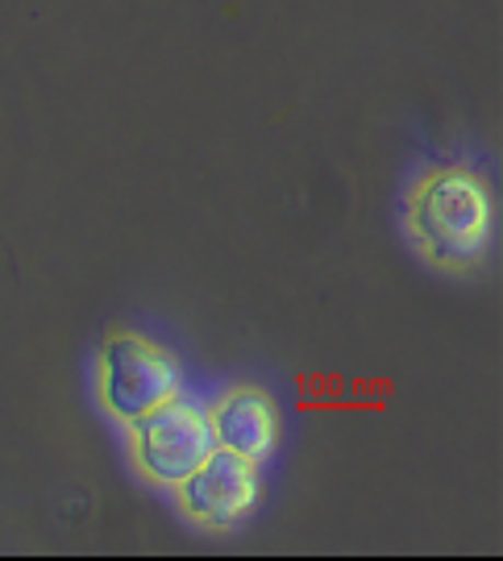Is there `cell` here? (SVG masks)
<instances>
[{"mask_svg": "<svg viewBox=\"0 0 503 561\" xmlns=\"http://www.w3.org/2000/svg\"><path fill=\"white\" fill-rule=\"evenodd\" d=\"M129 433H134V461H138V470L155 486H171V491L217 449L213 428H208V412H204L201 403L183 400V396L138 416V421L129 424Z\"/></svg>", "mask_w": 503, "mask_h": 561, "instance_id": "cell-3", "label": "cell"}, {"mask_svg": "<svg viewBox=\"0 0 503 561\" xmlns=\"http://www.w3.org/2000/svg\"><path fill=\"white\" fill-rule=\"evenodd\" d=\"M208 428H213L217 449L259 466L279 445V403L262 387H229L221 400L208 408Z\"/></svg>", "mask_w": 503, "mask_h": 561, "instance_id": "cell-5", "label": "cell"}, {"mask_svg": "<svg viewBox=\"0 0 503 561\" xmlns=\"http://www.w3.org/2000/svg\"><path fill=\"white\" fill-rule=\"evenodd\" d=\"M175 491H180V507L187 520L204 528H229L259 500V466L238 454L213 449Z\"/></svg>", "mask_w": 503, "mask_h": 561, "instance_id": "cell-4", "label": "cell"}, {"mask_svg": "<svg viewBox=\"0 0 503 561\" xmlns=\"http://www.w3.org/2000/svg\"><path fill=\"white\" fill-rule=\"evenodd\" d=\"M96 387H101L104 412L113 421L134 424L159 403L183 396V370L159 341L138 337V333H113L101 350Z\"/></svg>", "mask_w": 503, "mask_h": 561, "instance_id": "cell-2", "label": "cell"}, {"mask_svg": "<svg viewBox=\"0 0 503 561\" xmlns=\"http://www.w3.org/2000/svg\"><path fill=\"white\" fill-rule=\"evenodd\" d=\"M495 233V196L479 171L437 167L408 196V238L428 262L462 271L487 254Z\"/></svg>", "mask_w": 503, "mask_h": 561, "instance_id": "cell-1", "label": "cell"}]
</instances>
